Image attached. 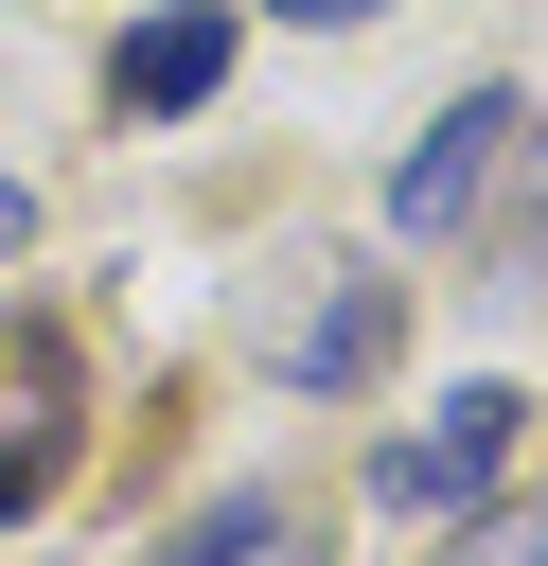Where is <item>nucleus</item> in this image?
<instances>
[{
	"label": "nucleus",
	"mask_w": 548,
	"mask_h": 566,
	"mask_svg": "<svg viewBox=\"0 0 548 566\" xmlns=\"http://www.w3.org/2000/svg\"><path fill=\"white\" fill-rule=\"evenodd\" d=\"M106 88H124L141 124H159V106H212V88H230V0H159V18H124Z\"/></svg>",
	"instance_id": "39448f33"
},
{
	"label": "nucleus",
	"mask_w": 548,
	"mask_h": 566,
	"mask_svg": "<svg viewBox=\"0 0 548 566\" xmlns=\"http://www.w3.org/2000/svg\"><path fill=\"white\" fill-rule=\"evenodd\" d=\"M283 18H318V35H354V18H389V0H283Z\"/></svg>",
	"instance_id": "0eeeda50"
},
{
	"label": "nucleus",
	"mask_w": 548,
	"mask_h": 566,
	"mask_svg": "<svg viewBox=\"0 0 548 566\" xmlns=\"http://www.w3.org/2000/svg\"><path fill=\"white\" fill-rule=\"evenodd\" d=\"M53 460H71V354L35 318H0V513H35Z\"/></svg>",
	"instance_id": "20e7f679"
},
{
	"label": "nucleus",
	"mask_w": 548,
	"mask_h": 566,
	"mask_svg": "<svg viewBox=\"0 0 548 566\" xmlns=\"http://www.w3.org/2000/svg\"><path fill=\"white\" fill-rule=\"evenodd\" d=\"M177 566H301V513H283V495H212Z\"/></svg>",
	"instance_id": "423d86ee"
},
{
	"label": "nucleus",
	"mask_w": 548,
	"mask_h": 566,
	"mask_svg": "<svg viewBox=\"0 0 548 566\" xmlns=\"http://www.w3.org/2000/svg\"><path fill=\"white\" fill-rule=\"evenodd\" d=\"M389 336H407V301H389L371 265H301L283 301H247V354H265L283 389H371Z\"/></svg>",
	"instance_id": "f257e3e1"
},
{
	"label": "nucleus",
	"mask_w": 548,
	"mask_h": 566,
	"mask_svg": "<svg viewBox=\"0 0 548 566\" xmlns=\"http://www.w3.org/2000/svg\"><path fill=\"white\" fill-rule=\"evenodd\" d=\"M18 230H35V195H18V177H0V265H18Z\"/></svg>",
	"instance_id": "6e6552de"
},
{
	"label": "nucleus",
	"mask_w": 548,
	"mask_h": 566,
	"mask_svg": "<svg viewBox=\"0 0 548 566\" xmlns=\"http://www.w3.org/2000/svg\"><path fill=\"white\" fill-rule=\"evenodd\" d=\"M495 460H513V389H460L442 424H407V442L371 460V495H389V513H460V495H495Z\"/></svg>",
	"instance_id": "7ed1b4c3"
},
{
	"label": "nucleus",
	"mask_w": 548,
	"mask_h": 566,
	"mask_svg": "<svg viewBox=\"0 0 548 566\" xmlns=\"http://www.w3.org/2000/svg\"><path fill=\"white\" fill-rule=\"evenodd\" d=\"M495 159H513V88H460V106L407 142V177H389V230H460V212L495 195Z\"/></svg>",
	"instance_id": "f03ea898"
}]
</instances>
